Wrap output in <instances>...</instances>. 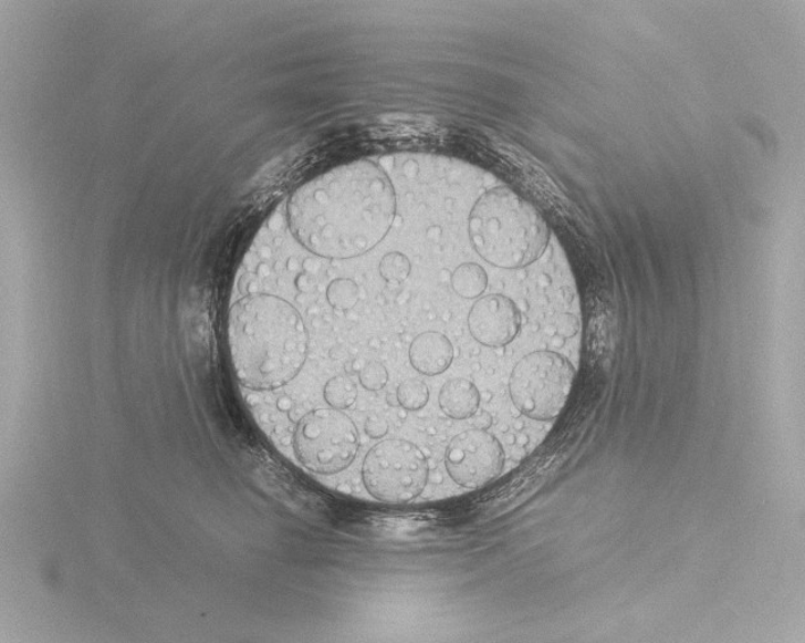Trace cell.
Here are the masks:
<instances>
[{
    "instance_id": "5",
    "label": "cell",
    "mask_w": 805,
    "mask_h": 643,
    "mask_svg": "<svg viewBox=\"0 0 805 643\" xmlns=\"http://www.w3.org/2000/svg\"><path fill=\"white\" fill-rule=\"evenodd\" d=\"M363 476L373 497L384 504L406 505L421 496L429 479V465L416 445L405 439H388L368 453Z\"/></svg>"
},
{
    "instance_id": "7",
    "label": "cell",
    "mask_w": 805,
    "mask_h": 643,
    "mask_svg": "<svg viewBox=\"0 0 805 643\" xmlns=\"http://www.w3.org/2000/svg\"><path fill=\"white\" fill-rule=\"evenodd\" d=\"M446 463L452 480L461 487L477 489L498 478L505 464V453L492 434L469 429L451 440Z\"/></svg>"
},
{
    "instance_id": "12",
    "label": "cell",
    "mask_w": 805,
    "mask_h": 643,
    "mask_svg": "<svg viewBox=\"0 0 805 643\" xmlns=\"http://www.w3.org/2000/svg\"><path fill=\"white\" fill-rule=\"evenodd\" d=\"M324 397L326 403L337 411L348 408L357 398L356 384L346 377H334L326 383Z\"/></svg>"
},
{
    "instance_id": "1",
    "label": "cell",
    "mask_w": 805,
    "mask_h": 643,
    "mask_svg": "<svg viewBox=\"0 0 805 643\" xmlns=\"http://www.w3.org/2000/svg\"><path fill=\"white\" fill-rule=\"evenodd\" d=\"M396 191L370 162L343 164L302 184L288 205L290 229L314 255L348 260L387 237L396 217Z\"/></svg>"
},
{
    "instance_id": "10",
    "label": "cell",
    "mask_w": 805,
    "mask_h": 643,
    "mask_svg": "<svg viewBox=\"0 0 805 643\" xmlns=\"http://www.w3.org/2000/svg\"><path fill=\"white\" fill-rule=\"evenodd\" d=\"M439 403L441 411L452 419L463 421L475 414L481 397L472 382L452 380L442 387Z\"/></svg>"
},
{
    "instance_id": "3",
    "label": "cell",
    "mask_w": 805,
    "mask_h": 643,
    "mask_svg": "<svg viewBox=\"0 0 805 643\" xmlns=\"http://www.w3.org/2000/svg\"><path fill=\"white\" fill-rule=\"evenodd\" d=\"M469 237L483 260L515 270L546 252L550 228L531 203L513 189L500 187L478 199L469 217Z\"/></svg>"
},
{
    "instance_id": "17",
    "label": "cell",
    "mask_w": 805,
    "mask_h": 643,
    "mask_svg": "<svg viewBox=\"0 0 805 643\" xmlns=\"http://www.w3.org/2000/svg\"><path fill=\"white\" fill-rule=\"evenodd\" d=\"M388 423L383 419L380 416L373 415L368 417V421L366 423L365 431L368 434V436L373 438H381L385 436V434L388 433Z\"/></svg>"
},
{
    "instance_id": "4",
    "label": "cell",
    "mask_w": 805,
    "mask_h": 643,
    "mask_svg": "<svg viewBox=\"0 0 805 643\" xmlns=\"http://www.w3.org/2000/svg\"><path fill=\"white\" fill-rule=\"evenodd\" d=\"M575 381V367L553 352L526 355L511 373L509 388L514 405L525 416L548 422L564 411Z\"/></svg>"
},
{
    "instance_id": "2",
    "label": "cell",
    "mask_w": 805,
    "mask_h": 643,
    "mask_svg": "<svg viewBox=\"0 0 805 643\" xmlns=\"http://www.w3.org/2000/svg\"><path fill=\"white\" fill-rule=\"evenodd\" d=\"M228 338L234 374L250 390L283 387L306 361L309 335L304 320L280 297L241 298L230 309Z\"/></svg>"
},
{
    "instance_id": "13",
    "label": "cell",
    "mask_w": 805,
    "mask_h": 643,
    "mask_svg": "<svg viewBox=\"0 0 805 643\" xmlns=\"http://www.w3.org/2000/svg\"><path fill=\"white\" fill-rule=\"evenodd\" d=\"M330 304L338 311H348L358 302V287L352 280H334L326 291Z\"/></svg>"
},
{
    "instance_id": "8",
    "label": "cell",
    "mask_w": 805,
    "mask_h": 643,
    "mask_svg": "<svg viewBox=\"0 0 805 643\" xmlns=\"http://www.w3.org/2000/svg\"><path fill=\"white\" fill-rule=\"evenodd\" d=\"M472 336L482 345L500 348L513 341L522 325V315L513 300L503 295L484 297L468 317Z\"/></svg>"
},
{
    "instance_id": "15",
    "label": "cell",
    "mask_w": 805,
    "mask_h": 643,
    "mask_svg": "<svg viewBox=\"0 0 805 643\" xmlns=\"http://www.w3.org/2000/svg\"><path fill=\"white\" fill-rule=\"evenodd\" d=\"M380 273L389 282L405 281L410 273L408 258L401 253H389L383 258Z\"/></svg>"
},
{
    "instance_id": "11",
    "label": "cell",
    "mask_w": 805,
    "mask_h": 643,
    "mask_svg": "<svg viewBox=\"0 0 805 643\" xmlns=\"http://www.w3.org/2000/svg\"><path fill=\"white\" fill-rule=\"evenodd\" d=\"M488 274L481 266L475 263H466L458 267L452 274V288L457 294L467 299H474L483 294L488 288Z\"/></svg>"
},
{
    "instance_id": "6",
    "label": "cell",
    "mask_w": 805,
    "mask_h": 643,
    "mask_svg": "<svg viewBox=\"0 0 805 643\" xmlns=\"http://www.w3.org/2000/svg\"><path fill=\"white\" fill-rule=\"evenodd\" d=\"M359 438L356 425L337 408H318L299 423L295 453L302 465L317 474H337L354 463Z\"/></svg>"
},
{
    "instance_id": "14",
    "label": "cell",
    "mask_w": 805,
    "mask_h": 643,
    "mask_svg": "<svg viewBox=\"0 0 805 643\" xmlns=\"http://www.w3.org/2000/svg\"><path fill=\"white\" fill-rule=\"evenodd\" d=\"M398 403L407 411H419L429 403L430 391L421 381L409 380L402 382L397 391Z\"/></svg>"
},
{
    "instance_id": "9",
    "label": "cell",
    "mask_w": 805,
    "mask_h": 643,
    "mask_svg": "<svg viewBox=\"0 0 805 643\" xmlns=\"http://www.w3.org/2000/svg\"><path fill=\"white\" fill-rule=\"evenodd\" d=\"M454 357V349L440 332H425L412 342L409 359L416 371L426 375L441 374Z\"/></svg>"
},
{
    "instance_id": "16",
    "label": "cell",
    "mask_w": 805,
    "mask_h": 643,
    "mask_svg": "<svg viewBox=\"0 0 805 643\" xmlns=\"http://www.w3.org/2000/svg\"><path fill=\"white\" fill-rule=\"evenodd\" d=\"M359 381L366 390L379 391L387 386L389 373L380 363H368L360 372Z\"/></svg>"
}]
</instances>
